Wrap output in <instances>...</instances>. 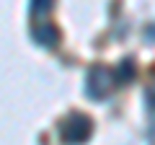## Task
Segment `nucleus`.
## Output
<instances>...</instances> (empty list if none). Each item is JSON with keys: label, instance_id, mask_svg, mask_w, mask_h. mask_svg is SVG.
Returning <instances> with one entry per match:
<instances>
[{"label": "nucleus", "instance_id": "nucleus-2", "mask_svg": "<svg viewBox=\"0 0 155 145\" xmlns=\"http://www.w3.org/2000/svg\"><path fill=\"white\" fill-rule=\"evenodd\" d=\"M91 78H96V86L93 83H91V93H93V96H104L106 93V91H109V80H106V78H109V72H106V70H96V72H91Z\"/></svg>", "mask_w": 155, "mask_h": 145}, {"label": "nucleus", "instance_id": "nucleus-1", "mask_svg": "<svg viewBox=\"0 0 155 145\" xmlns=\"http://www.w3.org/2000/svg\"><path fill=\"white\" fill-rule=\"evenodd\" d=\"M88 135H91V122H88L85 117H72V119H67V124H65V137L70 140V143H83Z\"/></svg>", "mask_w": 155, "mask_h": 145}, {"label": "nucleus", "instance_id": "nucleus-3", "mask_svg": "<svg viewBox=\"0 0 155 145\" xmlns=\"http://www.w3.org/2000/svg\"><path fill=\"white\" fill-rule=\"evenodd\" d=\"M34 36H36V39L39 42H41V44H54V36H57V31H54V29H52V26H44V29H34Z\"/></svg>", "mask_w": 155, "mask_h": 145}]
</instances>
